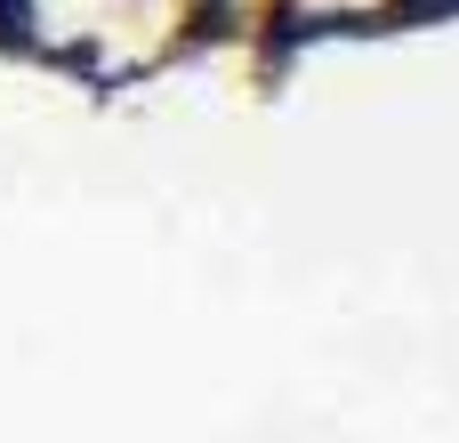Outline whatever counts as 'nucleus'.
Segmentation results:
<instances>
[]
</instances>
